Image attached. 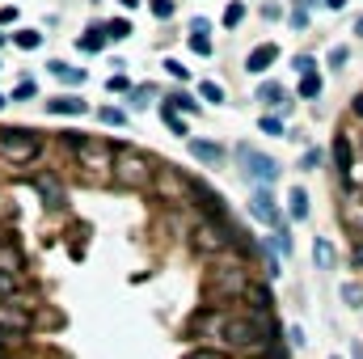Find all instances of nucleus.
<instances>
[{
	"instance_id": "obj_1",
	"label": "nucleus",
	"mask_w": 363,
	"mask_h": 359,
	"mask_svg": "<svg viewBox=\"0 0 363 359\" xmlns=\"http://www.w3.org/2000/svg\"><path fill=\"white\" fill-rule=\"evenodd\" d=\"M220 338H224L228 347H237V351H267V347H271V321H267V313L228 317Z\"/></svg>"
},
{
	"instance_id": "obj_2",
	"label": "nucleus",
	"mask_w": 363,
	"mask_h": 359,
	"mask_svg": "<svg viewBox=\"0 0 363 359\" xmlns=\"http://www.w3.org/2000/svg\"><path fill=\"white\" fill-rule=\"evenodd\" d=\"M152 178H157V170H152L148 153H140V148H131V144H118V148H114V182H118L123 190H148Z\"/></svg>"
},
{
	"instance_id": "obj_3",
	"label": "nucleus",
	"mask_w": 363,
	"mask_h": 359,
	"mask_svg": "<svg viewBox=\"0 0 363 359\" xmlns=\"http://www.w3.org/2000/svg\"><path fill=\"white\" fill-rule=\"evenodd\" d=\"M38 153H43V140L34 131H4L0 136V157L9 165H30V161H38Z\"/></svg>"
},
{
	"instance_id": "obj_4",
	"label": "nucleus",
	"mask_w": 363,
	"mask_h": 359,
	"mask_svg": "<svg viewBox=\"0 0 363 359\" xmlns=\"http://www.w3.org/2000/svg\"><path fill=\"white\" fill-rule=\"evenodd\" d=\"M152 190H157V199H161V203H182L186 194H194V182H186L178 170L161 165V170H157V178H152Z\"/></svg>"
},
{
	"instance_id": "obj_5",
	"label": "nucleus",
	"mask_w": 363,
	"mask_h": 359,
	"mask_svg": "<svg viewBox=\"0 0 363 359\" xmlns=\"http://www.w3.org/2000/svg\"><path fill=\"white\" fill-rule=\"evenodd\" d=\"M237 153H241V165H245V174L258 182V186H271V182L279 178V161H274V157L258 153V148H250V144H241Z\"/></svg>"
},
{
	"instance_id": "obj_6",
	"label": "nucleus",
	"mask_w": 363,
	"mask_h": 359,
	"mask_svg": "<svg viewBox=\"0 0 363 359\" xmlns=\"http://www.w3.org/2000/svg\"><path fill=\"white\" fill-rule=\"evenodd\" d=\"M250 283L254 279L241 267H224V270H216V279H211V296H245Z\"/></svg>"
},
{
	"instance_id": "obj_7",
	"label": "nucleus",
	"mask_w": 363,
	"mask_h": 359,
	"mask_svg": "<svg viewBox=\"0 0 363 359\" xmlns=\"http://www.w3.org/2000/svg\"><path fill=\"white\" fill-rule=\"evenodd\" d=\"M30 330V313L21 309V304H13V300H0V334H26Z\"/></svg>"
},
{
	"instance_id": "obj_8",
	"label": "nucleus",
	"mask_w": 363,
	"mask_h": 359,
	"mask_svg": "<svg viewBox=\"0 0 363 359\" xmlns=\"http://www.w3.org/2000/svg\"><path fill=\"white\" fill-rule=\"evenodd\" d=\"M190 245H194V254H203V258H216V254H224V237L211 228V224H199L194 228V237H190Z\"/></svg>"
},
{
	"instance_id": "obj_9",
	"label": "nucleus",
	"mask_w": 363,
	"mask_h": 359,
	"mask_svg": "<svg viewBox=\"0 0 363 359\" xmlns=\"http://www.w3.org/2000/svg\"><path fill=\"white\" fill-rule=\"evenodd\" d=\"M186 148H190V157H194V161H203V165H211V170L224 161V148H220L216 140H199V136H190V140H186Z\"/></svg>"
},
{
	"instance_id": "obj_10",
	"label": "nucleus",
	"mask_w": 363,
	"mask_h": 359,
	"mask_svg": "<svg viewBox=\"0 0 363 359\" xmlns=\"http://www.w3.org/2000/svg\"><path fill=\"white\" fill-rule=\"evenodd\" d=\"M250 211H254L262 224H279V207H274V194L267 186H258V190L250 194Z\"/></svg>"
},
{
	"instance_id": "obj_11",
	"label": "nucleus",
	"mask_w": 363,
	"mask_h": 359,
	"mask_svg": "<svg viewBox=\"0 0 363 359\" xmlns=\"http://www.w3.org/2000/svg\"><path fill=\"white\" fill-rule=\"evenodd\" d=\"M274 60H279V47H274V43H262V47H254V51H250L245 68H250V72H267Z\"/></svg>"
},
{
	"instance_id": "obj_12",
	"label": "nucleus",
	"mask_w": 363,
	"mask_h": 359,
	"mask_svg": "<svg viewBox=\"0 0 363 359\" xmlns=\"http://www.w3.org/2000/svg\"><path fill=\"white\" fill-rule=\"evenodd\" d=\"M258 101H267V106H283V114L291 110V101H287V89H283L279 81H267V85H258Z\"/></svg>"
},
{
	"instance_id": "obj_13",
	"label": "nucleus",
	"mask_w": 363,
	"mask_h": 359,
	"mask_svg": "<svg viewBox=\"0 0 363 359\" xmlns=\"http://www.w3.org/2000/svg\"><path fill=\"white\" fill-rule=\"evenodd\" d=\"M38 194H43V203H47V207H55V211L68 203V199H64V186H60L55 178H38Z\"/></svg>"
},
{
	"instance_id": "obj_14",
	"label": "nucleus",
	"mask_w": 363,
	"mask_h": 359,
	"mask_svg": "<svg viewBox=\"0 0 363 359\" xmlns=\"http://www.w3.org/2000/svg\"><path fill=\"white\" fill-rule=\"evenodd\" d=\"M47 114H85V101L81 97H51Z\"/></svg>"
},
{
	"instance_id": "obj_15",
	"label": "nucleus",
	"mask_w": 363,
	"mask_h": 359,
	"mask_svg": "<svg viewBox=\"0 0 363 359\" xmlns=\"http://www.w3.org/2000/svg\"><path fill=\"white\" fill-rule=\"evenodd\" d=\"M47 68H51V77H60L64 85H81V81H85V68H72V64H60V60H55V64H47Z\"/></svg>"
},
{
	"instance_id": "obj_16",
	"label": "nucleus",
	"mask_w": 363,
	"mask_h": 359,
	"mask_svg": "<svg viewBox=\"0 0 363 359\" xmlns=\"http://www.w3.org/2000/svg\"><path fill=\"white\" fill-rule=\"evenodd\" d=\"M313 263H317L321 270L334 267V245H330L325 237H317V241H313Z\"/></svg>"
},
{
	"instance_id": "obj_17",
	"label": "nucleus",
	"mask_w": 363,
	"mask_h": 359,
	"mask_svg": "<svg viewBox=\"0 0 363 359\" xmlns=\"http://www.w3.org/2000/svg\"><path fill=\"white\" fill-rule=\"evenodd\" d=\"M287 207H291V216H296V220H308V194H304L300 186H291V194H287Z\"/></svg>"
},
{
	"instance_id": "obj_18",
	"label": "nucleus",
	"mask_w": 363,
	"mask_h": 359,
	"mask_svg": "<svg viewBox=\"0 0 363 359\" xmlns=\"http://www.w3.org/2000/svg\"><path fill=\"white\" fill-rule=\"evenodd\" d=\"M334 161H338V170H347V174H351V161H355V153H351L347 136H338V140H334Z\"/></svg>"
},
{
	"instance_id": "obj_19",
	"label": "nucleus",
	"mask_w": 363,
	"mask_h": 359,
	"mask_svg": "<svg viewBox=\"0 0 363 359\" xmlns=\"http://www.w3.org/2000/svg\"><path fill=\"white\" fill-rule=\"evenodd\" d=\"M17 267H21L17 245H13V241H0V270H17Z\"/></svg>"
},
{
	"instance_id": "obj_20",
	"label": "nucleus",
	"mask_w": 363,
	"mask_h": 359,
	"mask_svg": "<svg viewBox=\"0 0 363 359\" xmlns=\"http://www.w3.org/2000/svg\"><path fill=\"white\" fill-rule=\"evenodd\" d=\"M245 300H254V313H267V309H271V296H267V287H262V283H250Z\"/></svg>"
},
{
	"instance_id": "obj_21",
	"label": "nucleus",
	"mask_w": 363,
	"mask_h": 359,
	"mask_svg": "<svg viewBox=\"0 0 363 359\" xmlns=\"http://www.w3.org/2000/svg\"><path fill=\"white\" fill-rule=\"evenodd\" d=\"M17 287H21V275L17 270H0V300H13Z\"/></svg>"
},
{
	"instance_id": "obj_22",
	"label": "nucleus",
	"mask_w": 363,
	"mask_h": 359,
	"mask_svg": "<svg viewBox=\"0 0 363 359\" xmlns=\"http://www.w3.org/2000/svg\"><path fill=\"white\" fill-rule=\"evenodd\" d=\"M347 224H351V228H363V190H355V199H351V207H347Z\"/></svg>"
},
{
	"instance_id": "obj_23",
	"label": "nucleus",
	"mask_w": 363,
	"mask_h": 359,
	"mask_svg": "<svg viewBox=\"0 0 363 359\" xmlns=\"http://www.w3.org/2000/svg\"><path fill=\"white\" fill-rule=\"evenodd\" d=\"M300 97H308V101H313V97H321V77H317V72L300 77Z\"/></svg>"
},
{
	"instance_id": "obj_24",
	"label": "nucleus",
	"mask_w": 363,
	"mask_h": 359,
	"mask_svg": "<svg viewBox=\"0 0 363 359\" xmlns=\"http://www.w3.org/2000/svg\"><path fill=\"white\" fill-rule=\"evenodd\" d=\"M13 43H17L21 51H34V47L43 43V34H38V30H17V34H13Z\"/></svg>"
},
{
	"instance_id": "obj_25",
	"label": "nucleus",
	"mask_w": 363,
	"mask_h": 359,
	"mask_svg": "<svg viewBox=\"0 0 363 359\" xmlns=\"http://www.w3.org/2000/svg\"><path fill=\"white\" fill-rule=\"evenodd\" d=\"M165 127H169L174 136H190V127H186V118H178V110H174V106H165Z\"/></svg>"
},
{
	"instance_id": "obj_26",
	"label": "nucleus",
	"mask_w": 363,
	"mask_h": 359,
	"mask_svg": "<svg viewBox=\"0 0 363 359\" xmlns=\"http://www.w3.org/2000/svg\"><path fill=\"white\" fill-rule=\"evenodd\" d=\"M127 34H131V21H127V17H114V21L106 26V38H127Z\"/></svg>"
},
{
	"instance_id": "obj_27",
	"label": "nucleus",
	"mask_w": 363,
	"mask_h": 359,
	"mask_svg": "<svg viewBox=\"0 0 363 359\" xmlns=\"http://www.w3.org/2000/svg\"><path fill=\"white\" fill-rule=\"evenodd\" d=\"M97 118H101L106 127H123V123H127V114H123V110H114V106H106V110H97Z\"/></svg>"
},
{
	"instance_id": "obj_28",
	"label": "nucleus",
	"mask_w": 363,
	"mask_h": 359,
	"mask_svg": "<svg viewBox=\"0 0 363 359\" xmlns=\"http://www.w3.org/2000/svg\"><path fill=\"white\" fill-rule=\"evenodd\" d=\"M152 97H157V89H152V85H140V89H131V106H135V110H144Z\"/></svg>"
},
{
	"instance_id": "obj_29",
	"label": "nucleus",
	"mask_w": 363,
	"mask_h": 359,
	"mask_svg": "<svg viewBox=\"0 0 363 359\" xmlns=\"http://www.w3.org/2000/svg\"><path fill=\"white\" fill-rule=\"evenodd\" d=\"M77 47H85V51H101V47H106V30H93V34H85Z\"/></svg>"
},
{
	"instance_id": "obj_30",
	"label": "nucleus",
	"mask_w": 363,
	"mask_h": 359,
	"mask_svg": "<svg viewBox=\"0 0 363 359\" xmlns=\"http://www.w3.org/2000/svg\"><path fill=\"white\" fill-rule=\"evenodd\" d=\"M241 17H245V4H241V0L224 9V26H228V30H233V26H241Z\"/></svg>"
},
{
	"instance_id": "obj_31",
	"label": "nucleus",
	"mask_w": 363,
	"mask_h": 359,
	"mask_svg": "<svg viewBox=\"0 0 363 359\" xmlns=\"http://www.w3.org/2000/svg\"><path fill=\"white\" fill-rule=\"evenodd\" d=\"M199 97H203V101H224V89H220L216 81H203V85H199Z\"/></svg>"
},
{
	"instance_id": "obj_32",
	"label": "nucleus",
	"mask_w": 363,
	"mask_h": 359,
	"mask_svg": "<svg viewBox=\"0 0 363 359\" xmlns=\"http://www.w3.org/2000/svg\"><path fill=\"white\" fill-rule=\"evenodd\" d=\"M262 131H267V136H274V140H283V136H287L283 118H262Z\"/></svg>"
},
{
	"instance_id": "obj_33",
	"label": "nucleus",
	"mask_w": 363,
	"mask_h": 359,
	"mask_svg": "<svg viewBox=\"0 0 363 359\" xmlns=\"http://www.w3.org/2000/svg\"><path fill=\"white\" fill-rule=\"evenodd\" d=\"M190 47H194V55H211V38H207V34H194Z\"/></svg>"
},
{
	"instance_id": "obj_34",
	"label": "nucleus",
	"mask_w": 363,
	"mask_h": 359,
	"mask_svg": "<svg viewBox=\"0 0 363 359\" xmlns=\"http://www.w3.org/2000/svg\"><path fill=\"white\" fill-rule=\"evenodd\" d=\"M271 245L279 250V254H291V237H287V228H283V233H274V237H271Z\"/></svg>"
},
{
	"instance_id": "obj_35",
	"label": "nucleus",
	"mask_w": 363,
	"mask_h": 359,
	"mask_svg": "<svg viewBox=\"0 0 363 359\" xmlns=\"http://www.w3.org/2000/svg\"><path fill=\"white\" fill-rule=\"evenodd\" d=\"M106 89H110V93H127L131 85H127V77H123V72H114V77L106 81Z\"/></svg>"
},
{
	"instance_id": "obj_36",
	"label": "nucleus",
	"mask_w": 363,
	"mask_h": 359,
	"mask_svg": "<svg viewBox=\"0 0 363 359\" xmlns=\"http://www.w3.org/2000/svg\"><path fill=\"white\" fill-rule=\"evenodd\" d=\"M313 68H317V64H313V55H296V72H300V77H308Z\"/></svg>"
},
{
	"instance_id": "obj_37",
	"label": "nucleus",
	"mask_w": 363,
	"mask_h": 359,
	"mask_svg": "<svg viewBox=\"0 0 363 359\" xmlns=\"http://www.w3.org/2000/svg\"><path fill=\"white\" fill-rule=\"evenodd\" d=\"M152 13L157 17H174V0H152Z\"/></svg>"
},
{
	"instance_id": "obj_38",
	"label": "nucleus",
	"mask_w": 363,
	"mask_h": 359,
	"mask_svg": "<svg viewBox=\"0 0 363 359\" xmlns=\"http://www.w3.org/2000/svg\"><path fill=\"white\" fill-rule=\"evenodd\" d=\"M169 106H182V110H199V101L194 97H186V93H174V101Z\"/></svg>"
},
{
	"instance_id": "obj_39",
	"label": "nucleus",
	"mask_w": 363,
	"mask_h": 359,
	"mask_svg": "<svg viewBox=\"0 0 363 359\" xmlns=\"http://www.w3.org/2000/svg\"><path fill=\"white\" fill-rule=\"evenodd\" d=\"M342 300H347V304H359V300H363V292H359V287H351V283H347V287H342Z\"/></svg>"
},
{
	"instance_id": "obj_40",
	"label": "nucleus",
	"mask_w": 363,
	"mask_h": 359,
	"mask_svg": "<svg viewBox=\"0 0 363 359\" xmlns=\"http://www.w3.org/2000/svg\"><path fill=\"white\" fill-rule=\"evenodd\" d=\"M13 97H34V81H21V85L13 89Z\"/></svg>"
},
{
	"instance_id": "obj_41",
	"label": "nucleus",
	"mask_w": 363,
	"mask_h": 359,
	"mask_svg": "<svg viewBox=\"0 0 363 359\" xmlns=\"http://www.w3.org/2000/svg\"><path fill=\"white\" fill-rule=\"evenodd\" d=\"M190 30H194V34H207V30H211V21H207V17H194V21H190Z\"/></svg>"
},
{
	"instance_id": "obj_42",
	"label": "nucleus",
	"mask_w": 363,
	"mask_h": 359,
	"mask_svg": "<svg viewBox=\"0 0 363 359\" xmlns=\"http://www.w3.org/2000/svg\"><path fill=\"white\" fill-rule=\"evenodd\" d=\"M330 64H334V68L347 64V47H334V51H330Z\"/></svg>"
},
{
	"instance_id": "obj_43",
	"label": "nucleus",
	"mask_w": 363,
	"mask_h": 359,
	"mask_svg": "<svg viewBox=\"0 0 363 359\" xmlns=\"http://www.w3.org/2000/svg\"><path fill=\"white\" fill-rule=\"evenodd\" d=\"M165 68H169V77H182V81H186V68H182L178 60H165Z\"/></svg>"
},
{
	"instance_id": "obj_44",
	"label": "nucleus",
	"mask_w": 363,
	"mask_h": 359,
	"mask_svg": "<svg viewBox=\"0 0 363 359\" xmlns=\"http://www.w3.org/2000/svg\"><path fill=\"white\" fill-rule=\"evenodd\" d=\"M291 26H296V30H304V26H308V17H304V9H296V13H291Z\"/></svg>"
},
{
	"instance_id": "obj_45",
	"label": "nucleus",
	"mask_w": 363,
	"mask_h": 359,
	"mask_svg": "<svg viewBox=\"0 0 363 359\" xmlns=\"http://www.w3.org/2000/svg\"><path fill=\"white\" fill-rule=\"evenodd\" d=\"M186 359H220V355H216V351H207V347H199V351H190Z\"/></svg>"
},
{
	"instance_id": "obj_46",
	"label": "nucleus",
	"mask_w": 363,
	"mask_h": 359,
	"mask_svg": "<svg viewBox=\"0 0 363 359\" xmlns=\"http://www.w3.org/2000/svg\"><path fill=\"white\" fill-rule=\"evenodd\" d=\"M355 114H359V118H363V93H359V97H355Z\"/></svg>"
},
{
	"instance_id": "obj_47",
	"label": "nucleus",
	"mask_w": 363,
	"mask_h": 359,
	"mask_svg": "<svg viewBox=\"0 0 363 359\" xmlns=\"http://www.w3.org/2000/svg\"><path fill=\"white\" fill-rule=\"evenodd\" d=\"M325 4H330V9H342V4H347V0H325Z\"/></svg>"
},
{
	"instance_id": "obj_48",
	"label": "nucleus",
	"mask_w": 363,
	"mask_h": 359,
	"mask_svg": "<svg viewBox=\"0 0 363 359\" xmlns=\"http://www.w3.org/2000/svg\"><path fill=\"white\" fill-rule=\"evenodd\" d=\"M118 4H123V9H135V4H140V0H118Z\"/></svg>"
},
{
	"instance_id": "obj_49",
	"label": "nucleus",
	"mask_w": 363,
	"mask_h": 359,
	"mask_svg": "<svg viewBox=\"0 0 363 359\" xmlns=\"http://www.w3.org/2000/svg\"><path fill=\"white\" fill-rule=\"evenodd\" d=\"M355 34H363V17H359V21H355Z\"/></svg>"
},
{
	"instance_id": "obj_50",
	"label": "nucleus",
	"mask_w": 363,
	"mask_h": 359,
	"mask_svg": "<svg viewBox=\"0 0 363 359\" xmlns=\"http://www.w3.org/2000/svg\"><path fill=\"white\" fill-rule=\"evenodd\" d=\"M359 153H363V136H359Z\"/></svg>"
},
{
	"instance_id": "obj_51",
	"label": "nucleus",
	"mask_w": 363,
	"mask_h": 359,
	"mask_svg": "<svg viewBox=\"0 0 363 359\" xmlns=\"http://www.w3.org/2000/svg\"><path fill=\"white\" fill-rule=\"evenodd\" d=\"M0 110H4V97H0Z\"/></svg>"
},
{
	"instance_id": "obj_52",
	"label": "nucleus",
	"mask_w": 363,
	"mask_h": 359,
	"mask_svg": "<svg viewBox=\"0 0 363 359\" xmlns=\"http://www.w3.org/2000/svg\"><path fill=\"white\" fill-rule=\"evenodd\" d=\"M0 359H9V355H4V351H0Z\"/></svg>"
}]
</instances>
